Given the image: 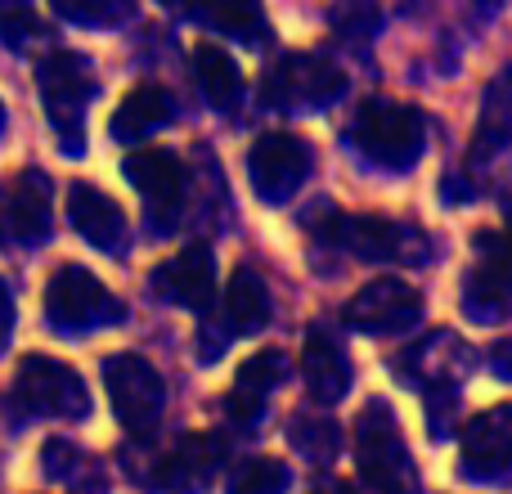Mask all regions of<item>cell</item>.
<instances>
[{"instance_id": "4", "label": "cell", "mask_w": 512, "mask_h": 494, "mask_svg": "<svg viewBox=\"0 0 512 494\" xmlns=\"http://www.w3.org/2000/svg\"><path fill=\"white\" fill-rule=\"evenodd\" d=\"M14 396L23 400V409H32L41 418H68V423H77V418L90 414V391L81 382V373L50 360V355H27L18 364Z\"/></svg>"}, {"instance_id": "27", "label": "cell", "mask_w": 512, "mask_h": 494, "mask_svg": "<svg viewBox=\"0 0 512 494\" xmlns=\"http://www.w3.org/2000/svg\"><path fill=\"white\" fill-rule=\"evenodd\" d=\"M9 333H14V301H9V288L0 283V351L9 346Z\"/></svg>"}, {"instance_id": "26", "label": "cell", "mask_w": 512, "mask_h": 494, "mask_svg": "<svg viewBox=\"0 0 512 494\" xmlns=\"http://www.w3.org/2000/svg\"><path fill=\"white\" fill-rule=\"evenodd\" d=\"M292 445H297L306 459H333V454H337V427L333 423H310V418H297V423H292Z\"/></svg>"}, {"instance_id": "16", "label": "cell", "mask_w": 512, "mask_h": 494, "mask_svg": "<svg viewBox=\"0 0 512 494\" xmlns=\"http://www.w3.org/2000/svg\"><path fill=\"white\" fill-rule=\"evenodd\" d=\"M171 117H176V99L162 86H140V90H131V95L122 99V108L113 113V140L140 144V140H149L153 131H162Z\"/></svg>"}, {"instance_id": "30", "label": "cell", "mask_w": 512, "mask_h": 494, "mask_svg": "<svg viewBox=\"0 0 512 494\" xmlns=\"http://www.w3.org/2000/svg\"><path fill=\"white\" fill-rule=\"evenodd\" d=\"M5 230H9V198L0 194V234H5Z\"/></svg>"}, {"instance_id": "9", "label": "cell", "mask_w": 512, "mask_h": 494, "mask_svg": "<svg viewBox=\"0 0 512 494\" xmlns=\"http://www.w3.org/2000/svg\"><path fill=\"white\" fill-rule=\"evenodd\" d=\"M248 171L252 185L265 203H283L297 194V185L310 171V149L297 135H261L248 153Z\"/></svg>"}, {"instance_id": "17", "label": "cell", "mask_w": 512, "mask_h": 494, "mask_svg": "<svg viewBox=\"0 0 512 494\" xmlns=\"http://www.w3.org/2000/svg\"><path fill=\"white\" fill-rule=\"evenodd\" d=\"M301 373H306V387L315 400H324V405H333V400L346 396V387H351V364H346L342 346L333 342L328 333H310L306 337V355H301Z\"/></svg>"}, {"instance_id": "13", "label": "cell", "mask_w": 512, "mask_h": 494, "mask_svg": "<svg viewBox=\"0 0 512 494\" xmlns=\"http://www.w3.org/2000/svg\"><path fill=\"white\" fill-rule=\"evenodd\" d=\"M68 221L72 230L86 243L104 247V252H117L126 243V216L104 189L95 185H72L68 189Z\"/></svg>"}, {"instance_id": "31", "label": "cell", "mask_w": 512, "mask_h": 494, "mask_svg": "<svg viewBox=\"0 0 512 494\" xmlns=\"http://www.w3.org/2000/svg\"><path fill=\"white\" fill-rule=\"evenodd\" d=\"M0 131H5V104H0Z\"/></svg>"}, {"instance_id": "19", "label": "cell", "mask_w": 512, "mask_h": 494, "mask_svg": "<svg viewBox=\"0 0 512 494\" xmlns=\"http://www.w3.org/2000/svg\"><path fill=\"white\" fill-rule=\"evenodd\" d=\"M225 319H230V333H261L270 324V288L248 265H239L225 288Z\"/></svg>"}, {"instance_id": "24", "label": "cell", "mask_w": 512, "mask_h": 494, "mask_svg": "<svg viewBox=\"0 0 512 494\" xmlns=\"http://www.w3.org/2000/svg\"><path fill=\"white\" fill-rule=\"evenodd\" d=\"M198 18L221 27V32H230V36H239V41H261V32H265L261 14H256L252 5H216V9H203Z\"/></svg>"}, {"instance_id": "7", "label": "cell", "mask_w": 512, "mask_h": 494, "mask_svg": "<svg viewBox=\"0 0 512 494\" xmlns=\"http://www.w3.org/2000/svg\"><path fill=\"white\" fill-rule=\"evenodd\" d=\"M346 90V77L324 59H310V54H292L279 68L265 77V104L274 108H319L333 104Z\"/></svg>"}, {"instance_id": "6", "label": "cell", "mask_w": 512, "mask_h": 494, "mask_svg": "<svg viewBox=\"0 0 512 494\" xmlns=\"http://www.w3.org/2000/svg\"><path fill=\"white\" fill-rule=\"evenodd\" d=\"M104 391H108V400H113V414L122 418L131 432H144V427L158 423L162 400H167V387H162L158 369L131 351L104 360Z\"/></svg>"}, {"instance_id": "8", "label": "cell", "mask_w": 512, "mask_h": 494, "mask_svg": "<svg viewBox=\"0 0 512 494\" xmlns=\"http://www.w3.org/2000/svg\"><path fill=\"white\" fill-rule=\"evenodd\" d=\"M423 315V297L418 288L400 279H373L346 301V324L360 333H405Z\"/></svg>"}, {"instance_id": "10", "label": "cell", "mask_w": 512, "mask_h": 494, "mask_svg": "<svg viewBox=\"0 0 512 494\" xmlns=\"http://www.w3.org/2000/svg\"><path fill=\"white\" fill-rule=\"evenodd\" d=\"M153 292L171 306L185 310H207L216 297V252L207 243H194L185 252H176L171 261H162L153 270Z\"/></svg>"}, {"instance_id": "12", "label": "cell", "mask_w": 512, "mask_h": 494, "mask_svg": "<svg viewBox=\"0 0 512 494\" xmlns=\"http://www.w3.org/2000/svg\"><path fill=\"white\" fill-rule=\"evenodd\" d=\"M512 468V405H495L472 418L463 432V472L468 477H504Z\"/></svg>"}, {"instance_id": "21", "label": "cell", "mask_w": 512, "mask_h": 494, "mask_svg": "<svg viewBox=\"0 0 512 494\" xmlns=\"http://www.w3.org/2000/svg\"><path fill=\"white\" fill-rule=\"evenodd\" d=\"M512 140V68L486 90V108L477 122V158H490Z\"/></svg>"}, {"instance_id": "5", "label": "cell", "mask_w": 512, "mask_h": 494, "mask_svg": "<svg viewBox=\"0 0 512 494\" xmlns=\"http://www.w3.org/2000/svg\"><path fill=\"white\" fill-rule=\"evenodd\" d=\"M355 459H360V472L373 490L400 494L409 486V454H405L400 427L387 405L364 409L360 427H355Z\"/></svg>"}, {"instance_id": "18", "label": "cell", "mask_w": 512, "mask_h": 494, "mask_svg": "<svg viewBox=\"0 0 512 494\" xmlns=\"http://www.w3.org/2000/svg\"><path fill=\"white\" fill-rule=\"evenodd\" d=\"M283 378V351H261L252 355L248 364L239 369L230 391V418L234 423H256L265 409V396L274 391V382Z\"/></svg>"}, {"instance_id": "23", "label": "cell", "mask_w": 512, "mask_h": 494, "mask_svg": "<svg viewBox=\"0 0 512 494\" xmlns=\"http://www.w3.org/2000/svg\"><path fill=\"white\" fill-rule=\"evenodd\" d=\"M54 14L68 18V23H90V27H113L131 18V5L122 0H59Z\"/></svg>"}, {"instance_id": "1", "label": "cell", "mask_w": 512, "mask_h": 494, "mask_svg": "<svg viewBox=\"0 0 512 494\" xmlns=\"http://www.w3.org/2000/svg\"><path fill=\"white\" fill-rule=\"evenodd\" d=\"M355 149L387 171H405L423 153V113L391 99H369L351 126Z\"/></svg>"}, {"instance_id": "28", "label": "cell", "mask_w": 512, "mask_h": 494, "mask_svg": "<svg viewBox=\"0 0 512 494\" xmlns=\"http://www.w3.org/2000/svg\"><path fill=\"white\" fill-rule=\"evenodd\" d=\"M490 360H495V369L504 373V378H512V337H508V342H499L495 351H490Z\"/></svg>"}, {"instance_id": "3", "label": "cell", "mask_w": 512, "mask_h": 494, "mask_svg": "<svg viewBox=\"0 0 512 494\" xmlns=\"http://www.w3.org/2000/svg\"><path fill=\"white\" fill-rule=\"evenodd\" d=\"M45 319H50L54 333H90V328L122 324L126 306L86 265H63L45 288Z\"/></svg>"}, {"instance_id": "11", "label": "cell", "mask_w": 512, "mask_h": 494, "mask_svg": "<svg viewBox=\"0 0 512 494\" xmlns=\"http://www.w3.org/2000/svg\"><path fill=\"white\" fill-rule=\"evenodd\" d=\"M122 176L131 180L135 194L149 198L153 216L167 225L171 207L180 203V185H185V167H180L176 153H171V149H153V144H149V149H135V153H126Z\"/></svg>"}, {"instance_id": "22", "label": "cell", "mask_w": 512, "mask_h": 494, "mask_svg": "<svg viewBox=\"0 0 512 494\" xmlns=\"http://www.w3.org/2000/svg\"><path fill=\"white\" fill-rule=\"evenodd\" d=\"M288 490V468L274 459H252L234 472L230 494H283Z\"/></svg>"}, {"instance_id": "29", "label": "cell", "mask_w": 512, "mask_h": 494, "mask_svg": "<svg viewBox=\"0 0 512 494\" xmlns=\"http://www.w3.org/2000/svg\"><path fill=\"white\" fill-rule=\"evenodd\" d=\"M315 494H355L346 481H324V486H315Z\"/></svg>"}, {"instance_id": "20", "label": "cell", "mask_w": 512, "mask_h": 494, "mask_svg": "<svg viewBox=\"0 0 512 494\" xmlns=\"http://www.w3.org/2000/svg\"><path fill=\"white\" fill-rule=\"evenodd\" d=\"M194 77H198V86H203V95H207V104L212 108L230 113V108L239 104V95H243L239 63H234L221 45H212V41L198 45L194 50Z\"/></svg>"}, {"instance_id": "14", "label": "cell", "mask_w": 512, "mask_h": 494, "mask_svg": "<svg viewBox=\"0 0 512 494\" xmlns=\"http://www.w3.org/2000/svg\"><path fill=\"white\" fill-rule=\"evenodd\" d=\"M328 239L351 247L355 256H369V261H387V256H409L405 243L409 234L400 225L382 221V216H333L328 221Z\"/></svg>"}, {"instance_id": "15", "label": "cell", "mask_w": 512, "mask_h": 494, "mask_svg": "<svg viewBox=\"0 0 512 494\" xmlns=\"http://www.w3.org/2000/svg\"><path fill=\"white\" fill-rule=\"evenodd\" d=\"M9 239L23 247L50 239V180L41 171L18 176L14 194H9Z\"/></svg>"}, {"instance_id": "2", "label": "cell", "mask_w": 512, "mask_h": 494, "mask_svg": "<svg viewBox=\"0 0 512 494\" xmlns=\"http://www.w3.org/2000/svg\"><path fill=\"white\" fill-rule=\"evenodd\" d=\"M41 104L50 113L54 131L63 140V153L77 158L86 149V104L95 95V77H90V63L72 50H54L41 63Z\"/></svg>"}, {"instance_id": "25", "label": "cell", "mask_w": 512, "mask_h": 494, "mask_svg": "<svg viewBox=\"0 0 512 494\" xmlns=\"http://www.w3.org/2000/svg\"><path fill=\"white\" fill-rule=\"evenodd\" d=\"M0 36H5L9 50H27V45H36L45 36V27L27 5H5L0 9Z\"/></svg>"}]
</instances>
